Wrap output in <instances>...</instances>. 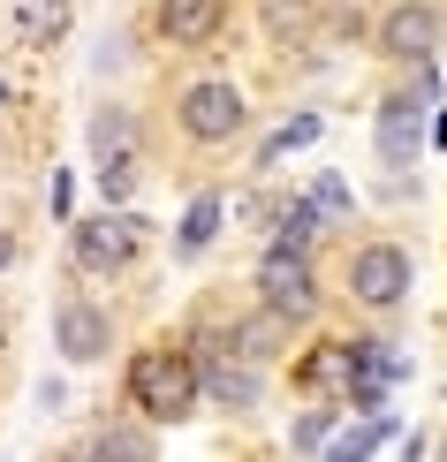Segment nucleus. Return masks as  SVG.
Wrapping results in <instances>:
<instances>
[{
  "instance_id": "1",
  "label": "nucleus",
  "mask_w": 447,
  "mask_h": 462,
  "mask_svg": "<svg viewBox=\"0 0 447 462\" xmlns=\"http://www.w3.org/2000/svg\"><path fill=\"white\" fill-rule=\"evenodd\" d=\"M198 364H190V349H174V341H160V349H137L129 356V410L144 417V425H182V417H198Z\"/></svg>"
},
{
  "instance_id": "2",
  "label": "nucleus",
  "mask_w": 447,
  "mask_h": 462,
  "mask_svg": "<svg viewBox=\"0 0 447 462\" xmlns=\"http://www.w3.org/2000/svg\"><path fill=\"white\" fill-rule=\"evenodd\" d=\"M198 394H212V410H258V394H265V364H250L236 349V334H205L198 341Z\"/></svg>"
},
{
  "instance_id": "3",
  "label": "nucleus",
  "mask_w": 447,
  "mask_h": 462,
  "mask_svg": "<svg viewBox=\"0 0 447 462\" xmlns=\"http://www.w3.org/2000/svg\"><path fill=\"white\" fill-rule=\"evenodd\" d=\"M69 250H76L84 273H129L137 250H144V220L137 213H91V220L69 227Z\"/></svg>"
},
{
  "instance_id": "4",
  "label": "nucleus",
  "mask_w": 447,
  "mask_h": 462,
  "mask_svg": "<svg viewBox=\"0 0 447 462\" xmlns=\"http://www.w3.org/2000/svg\"><path fill=\"white\" fill-rule=\"evenodd\" d=\"M258 303L288 326H303L311 311H319V273H311V250H265L258 258Z\"/></svg>"
},
{
  "instance_id": "5",
  "label": "nucleus",
  "mask_w": 447,
  "mask_h": 462,
  "mask_svg": "<svg viewBox=\"0 0 447 462\" xmlns=\"http://www.w3.org/2000/svg\"><path fill=\"white\" fill-rule=\"evenodd\" d=\"M91 160H99V189L114 205L137 189V114L129 106H99L91 114Z\"/></svg>"
},
{
  "instance_id": "6",
  "label": "nucleus",
  "mask_w": 447,
  "mask_h": 462,
  "mask_svg": "<svg viewBox=\"0 0 447 462\" xmlns=\"http://www.w3.org/2000/svg\"><path fill=\"white\" fill-rule=\"evenodd\" d=\"M174 122H182V137H190V144H228V137L250 122V106H243V91H236V84L205 76V84H190V91H182Z\"/></svg>"
},
{
  "instance_id": "7",
  "label": "nucleus",
  "mask_w": 447,
  "mask_h": 462,
  "mask_svg": "<svg viewBox=\"0 0 447 462\" xmlns=\"http://www.w3.org/2000/svg\"><path fill=\"white\" fill-rule=\"evenodd\" d=\"M424 106H433V76H417L410 91H386V99H379V160L386 167H417V152H424Z\"/></svg>"
},
{
  "instance_id": "8",
  "label": "nucleus",
  "mask_w": 447,
  "mask_h": 462,
  "mask_svg": "<svg viewBox=\"0 0 447 462\" xmlns=\"http://www.w3.org/2000/svg\"><path fill=\"white\" fill-rule=\"evenodd\" d=\"M349 296H357L364 311H395V303L410 296V250L402 243H364L357 258H349Z\"/></svg>"
},
{
  "instance_id": "9",
  "label": "nucleus",
  "mask_w": 447,
  "mask_h": 462,
  "mask_svg": "<svg viewBox=\"0 0 447 462\" xmlns=\"http://www.w3.org/2000/svg\"><path fill=\"white\" fill-rule=\"evenodd\" d=\"M53 349H61V364H99L114 349V319L91 296H61L53 303Z\"/></svg>"
},
{
  "instance_id": "10",
  "label": "nucleus",
  "mask_w": 447,
  "mask_h": 462,
  "mask_svg": "<svg viewBox=\"0 0 447 462\" xmlns=\"http://www.w3.org/2000/svg\"><path fill=\"white\" fill-rule=\"evenodd\" d=\"M433 46H440V8H433V0H402V8L379 15V53H386V61L424 69Z\"/></svg>"
},
{
  "instance_id": "11",
  "label": "nucleus",
  "mask_w": 447,
  "mask_h": 462,
  "mask_svg": "<svg viewBox=\"0 0 447 462\" xmlns=\"http://www.w3.org/2000/svg\"><path fill=\"white\" fill-rule=\"evenodd\" d=\"M220 31H228V0H160V38H167V46L198 53Z\"/></svg>"
},
{
  "instance_id": "12",
  "label": "nucleus",
  "mask_w": 447,
  "mask_h": 462,
  "mask_svg": "<svg viewBox=\"0 0 447 462\" xmlns=\"http://www.w3.org/2000/svg\"><path fill=\"white\" fill-rule=\"evenodd\" d=\"M69 23H76V8L69 0H15V38H23V46H61L69 38Z\"/></svg>"
},
{
  "instance_id": "13",
  "label": "nucleus",
  "mask_w": 447,
  "mask_h": 462,
  "mask_svg": "<svg viewBox=\"0 0 447 462\" xmlns=\"http://www.w3.org/2000/svg\"><path fill=\"white\" fill-rule=\"evenodd\" d=\"M319 227H326L319 205H311V198H288L281 213H274V243H281V250H311V243H319Z\"/></svg>"
},
{
  "instance_id": "14",
  "label": "nucleus",
  "mask_w": 447,
  "mask_h": 462,
  "mask_svg": "<svg viewBox=\"0 0 447 462\" xmlns=\"http://www.w3.org/2000/svg\"><path fill=\"white\" fill-rule=\"evenodd\" d=\"M281 341H288V319H274L265 303H258V319H243V326H236V349H243L250 364H274V356H281Z\"/></svg>"
},
{
  "instance_id": "15",
  "label": "nucleus",
  "mask_w": 447,
  "mask_h": 462,
  "mask_svg": "<svg viewBox=\"0 0 447 462\" xmlns=\"http://www.w3.org/2000/svg\"><path fill=\"white\" fill-rule=\"evenodd\" d=\"M212 236H220V198H198V205L182 213V236H174V250H182V258H198Z\"/></svg>"
},
{
  "instance_id": "16",
  "label": "nucleus",
  "mask_w": 447,
  "mask_h": 462,
  "mask_svg": "<svg viewBox=\"0 0 447 462\" xmlns=\"http://www.w3.org/2000/svg\"><path fill=\"white\" fill-rule=\"evenodd\" d=\"M311 137H319V114H296V122H281V129H274V137H265V144H258V167H281V160H288V152H303Z\"/></svg>"
},
{
  "instance_id": "17",
  "label": "nucleus",
  "mask_w": 447,
  "mask_h": 462,
  "mask_svg": "<svg viewBox=\"0 0 447 462\" xmlns=\"http://www.w3.org/2000/svg\"><path fill=\"white\" fill-rule=\"evenodd\" d=\"M386 432H395V417H386V410H372V425H357L349 439H334V462H357V455H372Z\"/></svg>"
},
{
  "instance_id": "18",
  "label": "nucleus",
  "mask_w": 447,
  "mask_h": 462,
  "mask_svg": "<svg viewBox=\"0 0 447 462\" xmlns=\"http://www.w3.org/2000/svg\"><path fill=\"white\" fill-rule=\"evenodd\" d=\"M334 417H341V410H334V394H326L319 410H303V417H296V432H288V439H296V448H326V432H334Z\"/></svg>"
},
{
  "instance_id": "19",
  "label": "nucleus",
  "mask_w": 447,
  "mask_h": 462,
  "mask_svg": "<svg viewBox=\"0 0 447 462\" xmlns=\"http://www.w3.org/2000/svg\"><path fill=\"white\" fill-rule=\"evenodd\" d=\"M91 455H152V432H129V425H107L91 439Z\"/></svg>"
},
{
  "instance_id": "20",
  "label": "nucleus",
  "mask_w": 447,
  "mask_h": 462,
  "mask_svg": "<svg viewBox=\"0 0 447 462\" xmlns=\"http://www.w3.org/2000/svg\"><path fill=\"white\" fill-rule=\"evenodd\" d=\"M311 205H319L326 220H341V213H349V189H341V175H319V182H311Z\"/></svg>"
},
{
  "instance_id": "21",
  "label": "nucleus",
  "mask_w": 447,
  "mask_h": 462,
  "mask_svg": "<svg viewBox=\"0 0 447 462\" xmlns=\"http://www.w3.org/2000/svg\"><path fill=\"white\" fill-rule=\"evenodd\" d=\"M8 258H15V243H8V236H0V265H8Z\"/></svg>"
}]
</instances>
